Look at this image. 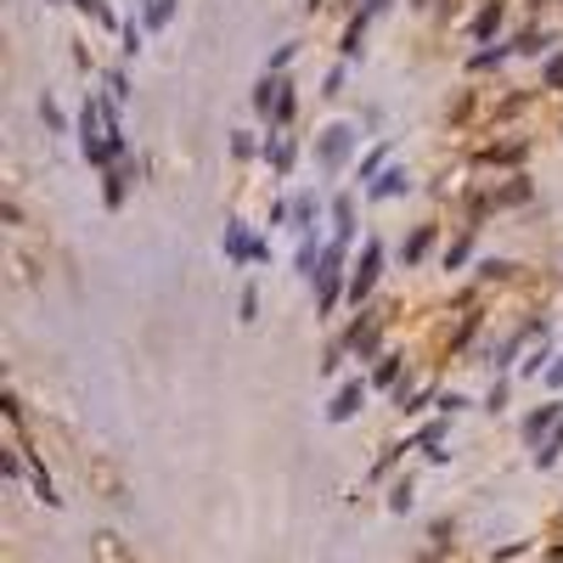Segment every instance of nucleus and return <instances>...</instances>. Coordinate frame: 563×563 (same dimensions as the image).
I'll return each instance as SVG.
<instances>
[{
    "label": "nucleus",
    "instance_id": "1",
    "mask_svg": "<svg viewBox=\"0 0 563 563\" xmlns=\"http://www.w3.org/2000/svg\"><path fill=\"white\" fill-rule=\"evenodd\" d=\"M350 147H355V130H350V124H327L321 141H316V158H321L327 169H339V164L350 158Z\"/></svg>",
    "mask_w": 563,
    "mask_h": 563
},
{
    "label": "nucleus",
    "instance_id": "2",
    "mask_svg": "<svg viewBox=\"0 0 563 563\" xmlns=\"http://www.w3.org/2000/svg\"><path fill=\"white\" fill-rule=\"evenodd\" d=\"M378 260H384V249H378V243H366V249H361L355 276H350V299H366V288L378 282Z\"/></svg>",
    "mask_w": 563,
    "mask_h": 563
},
{
    "label": "nucleus",
    "instance_id": "3",
    "mask_svg": "<svg viewBox=\"0 0 563 563\" xmlns=\"http://www.w3.org/2000/svg\"><path fill=\"white\" fill-rule=\"evenodd\" d=\"M366 400V389L361 384H350V389H339V400L333 406H327V417H333V422H344V417H355V406Z\"/></svg>",
    "mask_w": 563,
    "mask_h": 563
},
{
    "label": "nucleus",
    "instance_id": "4",
    "mask_svg": "<svg viewBox=\"0 0 563 563\" xmlns=\"http://www.w3.org/2000/svg\"><path fill=\"white\" fill-rule=\"evenodd\" d=\"M400 180H406V175H400V169H389L378 186H372V198H389V192H400Z\"/></svg>",
    "mask_w": 563,
    "mask_h": 563
},
{
    "label": "nucleus",
    "instance_id": "5",
    "mask_svg": "<svg viewBox=\"0 0 563 563\" xmlns=\"http://www.w3.org/2000/svg\"><path fill=\"white\" fill-rule=\"evenodd\" d=\"M552 417H558V406H547V411H536V417H530V440H536V434L547 429V422H552Z\"/></svg>",
    "mask_w": 563,
    "mask_h": 563
},
{
    "label": "nucleus",
    "instance_id": "6",
    "mask_svg": "<svg viewBox=\"0 0 563 563\" xmlns=\"http://www.w3.org/2000/svg\"><path fill=\"white\" fill-rule=\"evenodd\" d=\"M147 18H153V23H164V18H169V0H153V12H147Z\"/></svg>",
    "mask_w": 563,
    "mask_h": 563
},
{
    "label": "nucleus",
    "instance_id": "7",
    "mask_svg": "<svg viewBox=\"0 0 563 563\" xmlns=\"http://www.w3.org/2000/svg\"><path fill=\"white\" fill-rule=\"evenodd\" d=\"M547 79H552V85H563V57H558V63L547 68Z\"/></svg>",
    "mask_w": 563,
    "mask_h": 563
},
{
    "label": "nucleus",
    "instance_id": "8",
    "mask_svg": "<svg viewBox=\"0 0 563 563\" xmlns=\"http://www.w3.org/2000/svg\"><path fill=\"white\" fill-rule=\"evenodd\" d=\"M552 384H563V361H558V366H552Z\"/></svg>",
    "mask_w": 563,
    "mask_h": 563
}]
</instances>
